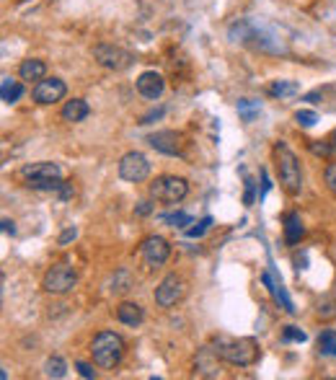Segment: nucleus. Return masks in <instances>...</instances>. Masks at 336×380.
Here are the masks:
<instances>
[{
  "label": "nucleus",
  "instance_id": "nucleus-33",
  "mask_svg": "<svg viewBox=\"0 0 336 380\" xmlns=\"http://www.w3.org/2000/svg\"><path fill=\"white\" fill-rule=\"evenodd\" d=\"M135 212H137V215H140V217L151 215V212H153V205H151V202H140V205H137V207H135Z\"/></svg>",
  "mask_w": 336,
  "mask_h": 380
},
{
  "label": "nucleus",
  "instance_id": "nucleus-32",
  "mask_svg": "<svg viewBox=\"0 0 336 380\" xmlns=\"http://www.w3.org/2000/svg\"><path fill=\"white\" fill-rule=\"evenodd\" d=\"M75 370L80 373V378H88V380L96 378V370H93L91 365H86V362H78V365H75Z\"/></svg>",
  "mask_w": 336,
  "mask_h": 380
},
{
  "label": "nucleus",
  "instance_id": "nucleus-37",
  "mask_svg": "<svg viewBox=\"0 0 336 380\" xmlns=\"http://www.w3.org/2000/svg\"><path fill=\"white\" fill-rule=\"evenodd\" d=\"M261 184H264V187H261V197H264V194L269 192V187H272V184H269V176H266V171H261Z\"/></svg>",
  "mask_w": 336,
  "mask_h": 380
},
{
  "label": "nucleus",
  "instance_id": "nucleus-28",
  "mask_svg": "<svg viewBox=\"0 0 336 380\" xmlns=\"http://www.w3.org/2000/svg\"><path fill=\"white\" fill-rule=\"evenodd\" d=\"M210 225H212V217H202V220L197 222L194 228H186V236H189V238H200V236H205Z\"/></svg>",
  "mask_w": 336,
  "mask_h": 380
},
{
  "label": "nucleus",
  "instance_id": "nucleus-34",
  "mask_svg": "<svg viewBox=\"0 0 336 380\" xmlns=\"http://www.w3.org/2000/svg\"><path fill=\"white\" fill-rule=\"evenodd\" d=\"M246 205H254V181L246 179V197H244Z\"/></svg>",
  "mask_w": 336,
  "mask_h": 380
},
{
  "label": "nucleus",
  "instance_id": "nucleus-21",
  "mask_svg": "<svg viewBox=\"0 0 336 380\" xmlns=\"http://www.w3.org/2000/svg\"><path fill=\"white\" fill-rule=\"evenodd\" d=\"M318 352H321L323 357H336V329L321 331V337H318Z\"/></svg>",
  "mask_w": 336,
  "mask_h": 380
},
{
  "label": "nucleus",
  "instance_id": "nucleus-6",
  "mask_svg": "<svg viewBox=\"0 0 336 380\" xmlns=\"http://www.w3.org/2000/svg\"><path fill=\"white\" fill-rule=\"evenodd\" d=\"M18 176L23 179V184L29 189H36L42 181H58L63 179V168L58 163H50V161H36V163H26L21 165Z\"/></svg>",
  "mask_w": 336,
  "mask_h": 380
},
{
  "label": "nucleus",
  "instance_id": "nucleus-2",
  "mask_svg": "<svg viewBox=\"0 0 336 380\" xmlns=\"http://www.w3.org/2000/svg\"><path fill=\"white\" fill-rule=\"evenodd\" d=\"M91 354L101 370H114L124 357V339L114 331H101L91 342Z\"/></svg>",
  "mask_w": 336,
  "mask_h": 380
},
{
  "label": "nucleus",
  "instance_id": "nucleus-20",
  "mask_svg": "<svg viewBox=\"0 0 336 380\" xmlns=\"http://www.w3.org/2000/svg\"><path fill=\"white\" fill-rule=\"evenodd\" d=\"M298 94H300V83H295V80H274L269 86V96L274 99H290Z\"/></svg>",
  "mask_w": 336,
  "mask_h": 380
},
{
  "label": "nucleus",
  "instance_id": "nucleus-25",
  "mask_svg": "<svg viewBox=\"0 0 336 380\" xmlns=\"http://www.w3.org/2000/svg\"><path fill=\"white\" fill-rule=\"evenodd\" d=\"M161 220L168 222L171 228H181V230H186V225H192V217L186 215V212H173V215H161Z\"/></svg>",
  "mask_w": 336,
  "mask_h": 380
},
{
  "label": "nucleus",
  "instance_id": "nucleus-31",
  "mask_svg": "<svg viewBox=\"0 0 336 380\" xmlns=\"http://www.w3.org/2000/svg\"><path fill=\"white\" fill-rule=\"evenodd\" d=\"M336 316V303H323L318 305V318H334Z\"/></svg>",
  "mask_w": 336,
  "mask_h": 380
},
{
  "label": "nucleus",
  "instance_id": "nucleus-5",
  "mask_svg": "<svg viewBox=\"0 0 336 380\" xmlns=\"http://www.w3.org/2000/svg\"><path fill=\"white\" fill-rule=\"evenodd\" d=\"M75 285H78V274L70 264H52L42 277V287L52 295L70 293Z\"/></svg>",
  "mask_w": 336,
  "mask_h": 380
},
{
  "label": "nucleus",
  "instance_id": "nucleus-22",
  "mask_svg": "<svg viewBox=\"0 0 336 380\" xmlns=\"http://www.w3.org/2000/svg\"><path fill=\"white\" fill-rule=\"evenodd\" d=\"M259 112H261V104L254 99H241L238 101V116L244 119V122H254L259 116Z\"/></svg>",
  "mask_w": 336,
  "mask_h": 380
},
{
  "label": "nucleus",
  "instance_id": "nucleus-13",
  "mask_svg": "<svg viewBox=\"0 0 336 380\" xmlns=\"http://www.w3.org/2000/svg\"><path fill=\"white\" fill-rule=\"evenodd\" d=\"M163 91H166V80H163V75H161V72L145 70L143 75L137 78V94L145 96V99L156 101V99H161V96H163Z\"/></svg>",
  "mask_w": 336,
  "mask_h": 380
},
{
  "label": "nucleus",
  "instance_id": "nucleus-16",
  "mask_svg": "<svg viewBox=\"0 0 336 380\" xmlns=\"http://www.w3.org/2000/svg\"><path fill=\"white\" fill-rule=\"evenodd\" d=\"M91 114V107H88L86 101L83 99H72V101H67L63 107V119L65 122H83L86 116Z\"/></svg>",
  "mask_w": 336,
  "mask_h": 380
},
{
  "label": "nucleus",
  "instance_id": "nucleus-4",
  "mask_svg": "<svg viewBox=\"0 0 336 380\" xmlns=\"http://www.w3.org/2000/svg\"><path fill=\"white\" fill-rule=\"evenodd\" d=\"M189 194V181L181 176H158L151 184V197L163 205H176Z\"/></svg>",
  "mask_w": 336,
  "mask_h": 380
},
{
  "label": "nucleus",
  "instance_id": "nucleus-35",
  "mask_svg": "<svg viewBox=\"0 0 336 380\" xmlns=\"http://www.w3.org/2000/svg\"><path fill=\"white\" fill-rule=\"evenodd\" d=\"M75 236H78V230H75V228H67V230L63 233V236H60V244H70V241H72Z\"/></svg>",
  "mask_w": 336,
  "mask_h": 380
},
{
  "label": "nucleus",
  "instance_id": "nucleus-23",
  "mask_svg": "<svg viewBox=\"0 0 336 380\" xmlns=\"http://www.w3.org/2000/svg\"><path fill=\"white\" fill-rule=\"evenodd\" d=\"M44 375H47V378H55V380L65 378V375H67V365H65V359L63 357L47 359V362H44Z\"/></svg>",
  "mask_w": 336,
  "mask_h": 380
},
{
  "label": "nucleus",
  "instance_id": "nucleus-10",
  "mask_svg": "<svg viewBox=\"0 0 336 380\" xmlns=\"http://www.w3.org/2000/svg\"><path fill=\"white\" fill-rule=\"evenodd\" d=\"M140 256H143V261L151 266V269H156V266H163L166 261H168L171 246L161 236H148L143 244H140Z\"/></svg>",
  "mask_w": 336,
  "mask_h": 380
},
{
  "label": "nucleus",
  "instance_id": "nucleus-3",
  "mask_svg": "<svg viewBox=\"0 0 336 380\" xmlns=\"http://www.w3.org/2000/svg\"><path fill=\"white\" fill-rule=\"evenodd\" d=\"M274 158H277V171H279V181L285 187L287 194H300L303 189V165L300 158L295 156L285 143L274 145Z\"/></svg>",
  "mask_w": 336,
  "mask_h": 380
},
{
  "label": "nucleus",
  "instance_id": "nucleus-26",
  "mask_svg": "<svg viewBox=\"0 0 336 380\" xmlns=\"http://www.w3.org/2000/svg\"><path fill=\"white\" fill-rule=\"evenodd\" d=\"M308 148H310V153L313 156H321V158H331L334 156V143H321V140H313V143H308Z\"/></svg>",
  "mask_w": 336,
  "mask_h": 380
},
{
  "label": "nucleus",
  "instance_id": "nucleus-17",
  "mask_svg": "<svg viewBox=\"0 0 336 380\" xmlns=\"http://www.w3.org/2000/svg\"><path fill=\"white\" fill-rule=\"evenodd\" d=\"M47 75V65L42 63V60H23L21 65H18V78L21 80H34V83H39V80Z\"/></svg>",
  "mask_w": 336,
  "mask_h": 380
},
{
  "label": "nucleus",
  "instance_id": "nucleus-15",
  "mask_svg": "<svg viewBox=\"0 0 336 380\" xmlns=\"http://www.w3.org/2000/svg\"><path fill=\"white\" fill-rule=\"evenodd\" d=\"M116 318L124 323V326H140V323L145 321V313H143V308L137 305V303H119L116 305Z\"/></svg>",
  "mask_w": 336,
  "mask_h": 380
},
{
  "label": "nucleus",
  "instance_id": "nucleus-24",
  "mask_svg": "<svg viewBox=\"0 0 336 380\" xmlns=\"http://www.w3.org/2000/svg\"><path fill=\"white\" fill-rule=\"evenodd\" d=\"M127 290H132V277H129L127 269H119V272L114 274V280H112V293H127Z\"/></svg>",
  "mask_w": 336,
  "mask_h": 380
},
{
  "label": "nucleus",
  "instance_id": "nucleus-14",
  "mask_svg": "<svg viewBox=\"0 0 336 380\" xmlns=\"http://www.w3.org/2000/svg\"><path fill=\"white\" fill-rule=\"evenodd\" d=\"M261 282H264L266 287H269V293H272V298L274 300L282 305V308L290 313V316H295V305H293V300H290V295H287V290L282 287V282L279 280H274L272 277V272H264L261 274Z\"/></svg>",
  "mask_w": 336,
  "mask_h": 380
},
{
  "label": "nucleus",
  "instance_id": "nucleus-11",
  "mask_svg": "<svg viewBox=\"0 0 336 380\" xmlns=\"http://www.w3.org/2000/svg\"><path fill=\"white\" fill-rule=\"evenodd\" d=\"M65 94H67V86H65V80H60V78H42L34 86V91H31V99H34L36 104H42V107H47V104L63 101Z\"/></svg>",
  "mask_w": 336,
  "mask_h": 380
},
{
  "label": "nucleus",
  "instance_id": "nucleus-36",
  "mask_svg": "<svg viewBox=\"0 0 336 380\" xmlns=\"http://www.w3.org/2000/svg\"><path fill=\"white\" fill-rule=\"evenodd\" d=\"M3 233H11V236H13V233H16L13 220H8V217H3Z\"/></svg>",
  "mask_w": 336,
  "mask_h": 380
},
{
  "label": "nucleus",
  "instance_id": "nucleus-9",
  "mask_svg": "<svg viewBox=\"0 0 336 380\" xmlns=\"http://www.w3.org/2000/svg\"><path fill=\"white\" fill-rule=\"evenodd\" d=\"M119 176H122L124 181H132V184L145 181L151 176V163H148V158H145L143 153L129 151L119 158Z\"/></svg>",
  "mask_w": 336,
  "mask_h": 380
},
{
  "label": "nucleus",
  "instance_id": "nucleus-8",
  "mask_svg": "<svg viewBox=\"0 0 336 380\" xmlns=\"http://www.w3.org/2000/svg\"><path fill=\"white\" fill-rule=\"evenodd\" d=\"M186 295V282L179 274H166L161 285L156 287V303L161 308H173L176 303L184 300Z\"/></svg>",
  "mask_w": 336,
  "mask_h": 380
},
{
  "label": "nucleus",
  "instance_id": "nucleus-30",
  "mask_svg": "<svg viewBox=\"0 0 336 380\" xmlns=\"http://www.w3.org/2000/svg\"><path fill=\"white\" fill-rule=\"evenodd\" d=\"M323 181H326V187L336 194V163L326 165V171H323Z\"/></svg>",
  "mask_w": 336,
  "mask_h": 380
},
{
  "label": "nucleus",
  "instance_id": "nucleus-38",
  "mask_svg": "<svg viewBox=\"0 0 336 380\" xmlns=\"http://www.w3.org/2000/svg\"><path fill=\"white\" fill-rule=\"evenodd\" d=\"M331 143L336 145V129H334V132H331Z\"/></svg>",
  "mask_w": 336,
  "mask_h": 380
},
{
  "label": "nucleus",
  "instance_id": "nucleus-19",
  "mask_svg": "<svg viewBox=\"0 0 336 380\" xmlns=\"http://www.w3.org/2000/svg\"><path fill=\"white\" fill-rule=\"evenodd\" d=\"M0 96H3V101H6V104H16V101L23 96V86L18 83V80L3 75V83H0Z\"/></svg>",
  "mask_w": 336,
  "mask_h": 380
},
{
  "label": "nucleus",
  "instance_id": "nucleus-29",
  "mask_svg": "<svg viewBox=\"0 0 336 380\" xmlns=\"http://www.w3.org/2000/svg\"><path fill=\"white\" fill-rule=\"evenodd\" d=\"M282 339H285V342H305L308 334L298 329V326H285V331H282Z\"/></svg>",
  "mask_w": 336,
  "mask_h": 380
},
{
  "label": "nucleus",
  "instance_id": "nucleus-1",
  "mask_svg": "<svg viewBox=\"0 0 336 380\" xmlns=\"http://www.w3.org/2000/svg\"><path fill=\"white\" fill-rule=\"evenodd\" d=\"M210 347H212L215 357L236 367H251L259 359V344L256 339L251 337H241V339L215 337Z\"/></svg>",
  "mask_w": 336,
  "mask_h": 380
},
{
  "label": "nucleus",
  "instance_id": "nucleus-12",
  "mask_svg": "<svg viewBox=\"0 0 336 380\" xmlns=\"http://www.w3.org/2000/svg\"><path fill=\"white\" fill-rule=\"evenodd\" d=\"M148 145L156 148L158 153L163 156H181L184 153V143H181V135L173 132V129H161V132H153L148 137Z\"/></svg>",
  "mask_w": 336,
  "mask_h": 380
},
{
  "label": "nucleus",
  "instance_id": "nucleus-18",
  "mask_svg": "<svg viewBox=\"0 0 336 380\" xmlns=\"http://www.w3.org/2000/svg\"><path fill=\"white\" fill-rule=\"evenodd\" d=\"M305 236V228H303V220L298 212H287L285 215V241L290 246L300 244V238Z\"/></svg>",
  "mask_w": 336,
  "mask_h": 380
},
{
  "label": "nucleus",
  "instance_id": "nucleus-27",
  "mask_svg": "<svg viewBox=\"0 0 336 380\" xmlns=\"http://www.w3.org/2000/svg\"><path fill=\"white\" fill-rule=\"evenodd\" d=\"M295 122L300 124V127H313V124L318 122V114L310 112V109H300V112L295 114Z\"/></svg>",
  "mask_w": 336,
  "mask_h": 380
},
{
  "label": "nucleus",
  "instance_id": "nucleus-7",
  "mask_svg": "<svg viewBox=\"0 0 336 380\" xmlns=\"http://www.w3.org/2000/svg\"><path fill=\"white\" fill-rule=\"evenodd\" d=\"M93 60L101 65V67H107V70H127L129 65H132V55L122 47H114V44H96L93 47Z\"/></svg>",
  "mask_w": 336,
  "mask_h": 380
}]
</instances>
